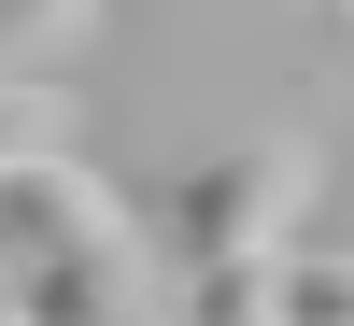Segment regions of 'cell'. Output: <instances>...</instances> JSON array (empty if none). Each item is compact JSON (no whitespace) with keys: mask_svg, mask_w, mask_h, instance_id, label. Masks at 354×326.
<instances>
[{"mask_svg":"<svg viewBox=\"0 0 354 326\" xmlns=\"http://www.w3.org/2000/svg\"><path fill=\"white\" fill-rule=\"evenodd\" d=\"M57 142H71V85H57V71L0 85V156H57Z\"/></svg>","mask_w":354,"mask_h":326,"instance_id":"5b68a950","label":"cell"},{"mask_svg":"<svg viewBox=\"0 0 354 326\" xmlns=\"http://www.w3.org/2000/svg\"><path fill=\"white\" fill-rule=\"evenodd\" d=\"M170 326H283V255H198Z\"/></svg>","mask_w":354,"mask_h":326,"instance_id":"3957f363","label":"cell"},{"mask_svg":"<svg viewBox=\"0 0 354 326\" xmlns=\"http://www.w3.org/2000/svg\"><path fill=\"white\" fill-rule=\"evenodd\" d=\"M0 326H28V312H15V298H0Z\"/></svg>","mask_w":354,"mask_h":326,"instance_id":"8992f818","label":"cell"},{"mask_svg":"<svg viewBox=\"0 0 354 326\" xmlns=\"http://www.w3.org/2000/svg\"><path fill=\"white\" fill-rule=\"evenodd\" d=\"M85 43H100V0H0V85L57 71V57H85Z\"/></svg>","mask_w":354,"mask_h":326,"instance_id":"277c9868","label":"cell"},{"mask_svg":"<svg viewBox=\"0 0 354 326\" xmlns=\"http://www.w3.org/2000/svg\"><path fill=\"white\" fill-rule=\"evenodd\" d=\"M340 15H354V0H340Z\"/></svg>","mask_w":354,"mask_h":326,"instance_id":"52a82bcc","label":"cell"},{"mask_svg":"<svg viewBox=\"0 0 354 326\" xmlns=\"http://www.w3.org/2000/svg\"><path fill=\"white\" fill-rule=\"evenodd\" d=\"M0 298H15L28 326H170V298H156V255H142V227H100V242L43 255V270H15Z\"/></svg>","mask_w":354,"mask_h":326,"instance_id":"7a4b0ae2","label":"cell"},{"mask_svg":"<svg viewBox=\"0 0 354 326\" xmlns=\"http://www.w3.org/2000/svg\"><path fill=\"white\" fill-rule=\"evenodd\" d=\"M312 199H326V142L270 128V142H227V156H198L170 185V242H185V270L198 255H283Z\"/></svg>","mask_w":354,"mask_h":326,"instance_id":"6da1fadb","label":"cell"}]
</instances>
